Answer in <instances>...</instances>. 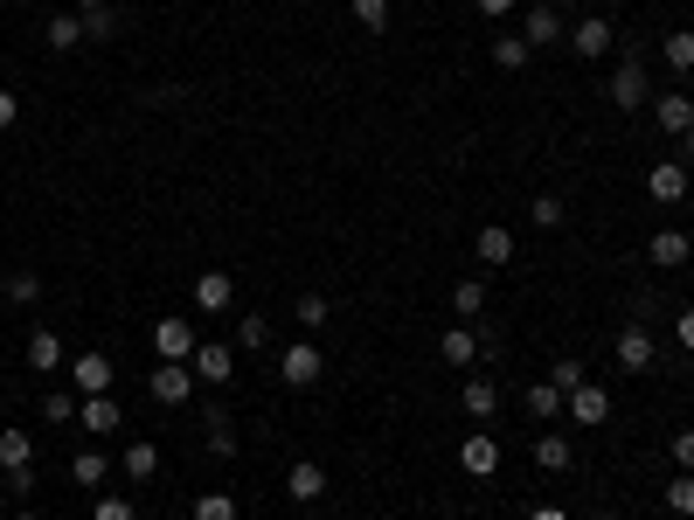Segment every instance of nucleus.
Masks as SVG:
<instances>
[{
  "label": "nucleus",
  "instance_id": "obj_4",
  "mask_svg": "<svg viewBox=\"0 0 694 520\" xmlns=\"http://www.w3.org/2000/svg\"><path fill=\"white\" fill-rule=\"evenodd\" d=\"M458 472H466V479H494V472H500V437H494V430L458 437Z\"/></svg>",
  "mask_w": 694,
  "mask_h": 520
},
{
  "label": "nucleus",
  "instance_id": "obj_32",
  "mask_svg": "<svg viewBox=\"0 0 694 520\" xmlns=\"http://www.w3.org/2000/svg\"><path fill=\"white\" fill-rule=\"evenodd\" d=\"M76 403H84L76 388H49V396H42V416H49V424H76Z\"/></svg>",
  "mask_w": 694,
  "mask_h": 520
},
{
  "label": "nucleus",
  "instance_id": "obj_38",
  "mask_svg": "<svg viewBox=\"0 0 694 520\" xmlns=\"http://www.w3.org/2000/svg\"><path fill=\"white\" fill-rule=\"evenodd\" d=\"M237 347H271V320H257V312H244V320H237Z\"/></svg>",
  "mask_w": 694,
  "mask_h": 520
},
{
  "label": "nucleus",
  "instance_id": "obj_14",
  "mask_svg": "<svg viewBox=\"0 0 694 520\" xmlns=\"http://www.w3.org/2000/svg\"><path fill=\"white\" fill-rule=\"evenodd\" d=\"M646 195H653L660 208H674V201H687V160H660V167L646 174Z\"/></svg>",
  "mask_w": 694,
  "mask_h": 520
},
{
  "label": "nucleus",
  "instance_id": "obj_35",
  "mask_svg": "<svg viewBox=\"0 0 694 520\" xmlns=\"http://www.w3.org/2000/svg\"><path fill=\"white\" fill-rule=\"evenodd\" d=\"M105 35H118V8L105 0V8H84V42H105Z\"/></svg>",
  "mask_w": 694,
  "mask_h": 520
},
{
  "label": "nucleus",
  "instance_id": "obj_20",
  "mask_svg": "<svg viewBox=\"0 0 694 520\" xmlns=\"http://www.w3.org/2000/svg\"><path fill=\"white\" fill-rule=\"evenodd\" d=\"M201 424H209V458H237V424H229V409H222V403L201 409Z\"/></svg>",
  "mask_w": 694,
  "mask_h": 520
},
{
  "label": "nucleus",
  "instance_id": "obj_30",
  "mask_svg": "<svg viewBox=\"0 0 694 520\" xmlns=\"http://www.w3.org/2000/svg\"><path fill=\"white\" fill-rule=\"evenodd\" d=\"M452 312H458V320H479V312H486V284L479 278H458L452 284Z\"/></svg>",
  "mask_w": 694,
  "mask_h": 520
},
{
  "label": "nucleus",
  "instance_id": "obj_24",
  "mask_svg": "<svg viewBox=\"0 0 694 520\" xmlns=\"http://www.w3.org/2000/svg\"><path fill=\"white\" fill-rule=\"evenodd\" d=\"M570 437H562V430H542V437H535V465H542V472H570Z\"/></svg>",
  "mask_w": 694,
  "mask_h": 520
},
{
  "label": "nucleus",
  "instance_id": "obj_12",
  "mask_svg": "<svg viewBox=\"0 0 694 520\" xmlns=\"http://www.w3.org/2000/svg\"><path fill=\"white\" fill-rule=\"evenodd\" d=\"M521 35H528V49H549V42H562V35H570V21H562V8L535 0V8H528V21H521Z\"/></svg>",
  "mask_w": 694,
  "mask_h": 520
},
{
  "label": "nucleus",
  "instance_id": "obj_17",
  "mask_svg": "<svg viewBox=\"0 0 694 520\" xmlns=\"http://www.w3.org/2000/svg\"><path fill=\"white\" fill-rule=\"evenodd\" d=\"M195 305L201 312H229V305H237V278H229V271H201L195 278Z\"/></svg>",
  "mask_w": 694,
  "mask_h": 520
},
{
  "label": "nucleus",
  "instance_id": "obj_11",
  "mask_svg": "<svg viewBox=\"0 0 694 520\" xmlns=\"http://www.w3.org/2000/svg\"><path fill=\"white\" fill-rule=\"evenodd\" d=\"M458 409H466L473 424H494V409H500V382L466 375V382H458Z\"/></svg>",
  "mask_w": 694,
  "mask_h": 520
},
{
  "label": "nucleus",
  "instance_id": "obj_25",
  "mask_svg": "<svg viewBox=\"0 0 694 520\" xmlns=\"http://www.w3.org/2000/svg\"><path fill=\"white\" fill-rule=\"evenodd\" d=\"M528 416H535V424H556V416H562V388L556 382H528Z\"/></svg>",
  "mask_w": 694,
  "mask_h": 520
},
{
  "label": "nucleus",
  "instance_id": "obj_45",
  "mask_svg": "<svg viewBox=\"0 0 694 520\" xmlns=\"http://www.w3.org/2000/svg\"><path fill=\"white\" fill-rule=\"evenodd\" d=\"M14 112H21V104H14V91H0V133L14 125Z\"/></svg>",
  "mask_w": 694,
  "mask_h": 520
},
{
  "label": "nucleus",
  "instance_id": "obj_40",
  "mask_svg": "<svg viewBox=\"0 0 694 520\" xmlns=\"http://www.w3.org/2000/svg\"><path fill=\"white\" fill-rule=\"evenodd\" d=\"M195 520H237V500H229V492H201V500H195Z\"/></svg>",
  "mask_w": 694,
  "mask_h": 520
},
{
  "label": "nucleus",
  "instance_id": "obj_53",
  "mask_svg": "<svg viewBox=\"0 0 694 520\" xmlns=\"http://www.w3.org/2000/svg\"><path fill=\"white\" fill-rule=\"evenodd\" d=\"M0 513H8V492H0Z\"/></svg>",
  "mask_w": 694,
  "mask_h": 520
},
{
  "label": "nucleus",
  "instance_id": "obj_21",
  "mask_svg": "<svg viewBox=\"0 0 694 520\" xmlns=\"http://www.w3.org/2000/svg\"><path fill=\"white\" fill-rule=\"evenodd\" d=\"M286 492H292V500H299V507H313V500H320V492H327V472H320V465H313V458H299V465H292V472H286Z\"/></svg>",
  "mask_w": 694,
  "mask_h": 520
},
{
  "label": "nucleus",
  "instance_id": "obj_22",
  "mask_svg": "<svg viewBox=\"0 0 694 520\" xmlns=\"http://www.w3.org/2000/svg\"><path fill=\"white\" fill-rule=\"evenodd\" d=\"M29 368H35V375H56V368H63V341H56L49 326L29 333Z\"/></svg>",
  "mask_w": 694,
  "mask_h": 520
},
{
  "label": "nucleus",
  "instance_id": "obj_34",
  "mask_svg": "<svg viewBox=\"0 0 694 520\" xmlns=\"http://www.w3.org/2000/svg\"><path fill=\"white\" fill-rule=\"evenodd\" d=\"M0 292H8V305H35V299H42V278H35V271H8V284H0Z\"/></svg>",
  "mask_w": 694,
  "mask_h": 520
},
{
  "label": "nucleus",
  "instance_id": "obj_8",
  "mask_svg": "<svg viewBox=\"0 0 694 520\" xmlns=\"http://www.w3.org/2000/svg\"><path fill=\"white\" fill-rule=\"evenodd\" d=\"M611 354H619V368H625V375H646V368H653V361H660V347H653V333H646V326H639V320H632V326L619 333V347H611Z\"/></svg>",
  "mask_w": 694,
  "mask_h": 520
},
{
  "label": "nucleus",
  "instance_id": "obj_46",
  "mask_svg": "<svg viewBox=\"0 0 694 520\" xmlns=\"http://www.w3.org/2000/svg\"><path fill=\"white\" fill-rule=\"evenodd\" d=\"M674 333H681V347H687V354H694V305H687V312H681V326H674Z\"/></svg>",
  "mask_w": 694,
  "mask_h": 520
},
{
  "label": "nucleus",
  "instance_id": "obj_41",
  "mask_svg": "<svg viewBox=\"0 0 694 520\" xmlns=\"http://www.w3.org/2000/svg\"><path fill=\"white\" fill-rule=\"evenodd\" d=\"M292 320H299V326H327V299H320V292H305V299L292 305Z\"/></svg>",
  "mask_w": 694,
  "mask_h": 520
},
{
  "label": "nucleus",
  "instance_id": "obj_7",
  "mask_svg": "<svg viewBox=\"0 0 694 520\" xmlns=\"http://www.w3.org/2000/svg\"><path fill=\"white\" fill-rule=\"evenodd\" d=\"M195 347H201L195 320H160V326H153V354H160V361H195Z\"/></svg>",
  "mask_w": 694,
  "mask_h": 520
},
{
  "label": "nucleus",
  "instance_id": "obj_29",
  "mask_svg": "<svg viewBox=\"0 0 694 520\" xmlns=\"http://www.w3.org/2000/svg\"><path fill=\"white\" fill-rule=\"evenodd\" d=\"M49 49H56V56L84 49V14H56V21H49Z\"/></svg>",
  "mask_w": 694,
  "mask_h": 520
},
{
  "label": "nucleus",
  "instance_id": "obj_10",
  "mask_svg": "<svg viewBox=\"0 0 694 520\" xmlns=\"http://www.w3.org/2000/svg\"><path fill=\"white\" fill-rule=\"evenodd\" d=\"M76 430H91V437H112V430H125V409H118V396H84V403H76Z\"/></svg>",
  "mask_w": 694,
  "mask_h": 520
},
{
  "label": "nucleus",
  "instance_id": "obj_13",
  "mask_svg": "<svg viewBox=\"0 0 694 520\" xmlns=\"http://www.w3.org/2000/svg\"><path fill=\"white\" fill-rule=\"evenodd\" d=\"M611 42H619V35H611V21H604V14H583V21H577V29H570V49H577V56H583V63H598V56H611Z\"/></svg>",
  "mask_w": 694,
  "mask_h": 520
},
{
  "label": "nucleus",
  "instance_id": "obj_5",
  "mask_svg": "<svg viewBox=\"0 0 694 520\" xmlns=\"http://www.w3.org/2000/svg\"><path fill=\"white\" fill-rule=\"evenodd\" d=\"M320 375H327V361H320L313 341H292L286 354H278V382H286V388H313Z\"/></svg>",
  "mask_w": 694,
  "mask_h": 520
},
{
  "label": "nucleus",
  "instance_id": "obj_52",
  "mask_svg": "<svg viewBox=\"0 0 694 520\" xmlns=\"http://www.w3.org/2000/svg\"><path fill=\"white\" fill-rule=\"evenodd\" d=\"M590 520H619V513H590Z\"/></svg>",
  "mask_w": 694,
  "mask_h": 520
},
{
  "label": "nucleus",
  "instance_id": "obj_33",
  "mask_svg": "<svg viewBox=\"0 0 694 520\" xmlns=\"http://www.w3.org/2000/svg\"><path fill=\"white\" fill-rule=\"evenodd\" d=\"M528 216H535V229H562L570 201H562V195H535V201H528Z\"/></svg>",
  "mask_w": 694,
  "mask_h": 520
},
{
  "label": "nucleus",
  "instance_id": "obj_31",
  "mask_svg": "<svg viewBox=\"0 0 694 520\" xmlns=\"http://www.w3.org/2000/svg\"><path fill=\"white\" fill-rule=\"evenodd\" d=\"M105 472H112L105 451H76V458H70V479H76V486H105Z\"/></svg>",
  "mask_w": 694,
  "mask_h": 520
},
{
  "label": "nucleus",
  "instance_id": "obj_47",
  "mask_svg": "<svg viewBox=\"0 0 694 520\" xmlns=\"http://www.w3.org/2000/svg\"><path fill=\"white\" fill-rule=\"evenodd\" d=\"M479 14H494V21H500V14H514V0H479Z\"/></svg>",
  "mask_w": 694,
  "mask_h": 520
},
{
  "label": "nucleus",
  "instance_id": "obj_49",
  "mask_svg": "<svg viewBox=\"0 0 694 520\" xmlns=\"http://www.w3.org/2000/svg\"><path fill=\"white\" fill-rule=\"evenodd\" d=\"M681 160H694V133H681Z\"/></svg>",
  "mask_w": 694,
  "mask_h": 520
},
{
  "label": "nucleus",
  "instance_id": "obj_51",
  "mask_svg": "<svg viewBox=\"0 0 694 520\" xmlns=\"http://www.w3.org/2000/svg\"><path fill=\"white\" fill-rule=\"evenodd\" d=\"M14 520H42V513H29V507H21V513H14Z\"/></svg>",
  "mask_w": 694,
  "mask_h": 520
},
{
  "label": "nucleus",
  "instance_id": "obj_42",
  "mask_svg": "<svg viewBox=\"0 0 694 520\" xmlns=\"http://www.w3.org/2000/svg\"><path fill=\"white\" fill-rule=\"evenodd\" d=\"M549 382L562 388V396H570V388L583 382V361H556V368H549Z\"/></svg>",
  "mask_w": 694,
  "mask_h": 520
},
{
  "label": "nucleus",
  "instance_id": "obj_36",
  "mask_svg": "<svg viewBox=\"0 0 694 520\" xmlns=\"http://www.w3.org/2000/svg\"><path fill=\"white\" fill-rule=\"evenodd\" d=\"M666 513L694 520V472H674V486H666Z\"/></svg>",
  "mask_w": 694,
  "mask_h": 520
},
{
  "label": "nucleus",
  "instance_id": "obj_19",
  "mask_svg": "<svg viewBox=\"0 0 694 520\" xmlns=\"http://www.w3.org/2000/svg\"><path fill=\"white\" fill-rule=\"evenodd\" d=\"M438 354L452 361V368H458V375H466V368H473V361H479V333H473L466 320H458V326H445V341H438Z\"/></svg>",
  "mask_w": 694,
  "mask_h": 520
},
{
  "label": "nucleus",
  "instance_id": "obj_28",
  "mask_svg": "<svg viewBox=\"0 0 694 520\" xmlns=\"http://www.w3.org/2000/svg\"><path fill=\"white\" fill-rule=\"evenodd\" d=\"M660 63L674 70V76H687V70H694V29H674V35H666V42H660Z\"/></svg>",
  "mask_w": 694,
  "mask_h": 520
},
{
  "label": "nucleus",
  "instance_id": "obj_3",
  "mask_svg": "<svg viewBox=\"0 0 694 520\" xmlns=\"http://www.w3.org/2000/svg\"><path fill=\"white\" fill-rule=\"evenodd\" d=\"M562 409H570V424H577V430H598L604 416H611V388L583 375V382L570 388V396H562Z\"/></svg>",
  "mask_w": 694,
  "mask_h": 520
},
{
  "label": "nucleus",
  "instance_id": "obj_15",
  "mask_svg": "<svg viewBox=\"0 0 694 520\" xmlns=\"http://www.w3.org/2000/svg\"><path fill=\"white\" fill-rule=\"evenodd\" d=\"M653 125H660V133H694V97L687 91H666V97H653Z\"/></svg>",
  "mask_w": 694,
  "mask_h": 520
},
{
  "label": "nucleus",
  "instance_id": "obj_9",
  "mask_svg": "<svg viewBox=\"0 0 694 520\" xmlns=\"http://www.w3.org/2000/svg\"><path fill=\"white\" fill-rule=\"evenodd\" d=\"M188 368H195V382H216V388H222V382H237V347H222V341H201Z\"/></svg>",
  "mask_w": 694,
  "mask_h": 520
},
{
  "label": "nucleus",
  "instance_id": "obj_48",
  "mask_svg": "<svg viewBox=\"0 0 694 520\" xmlns=\"http://www.w3.org/2000/svg\"><path fill=\"white\" fill-rule=\"evenodd\" d=\"M528 520H570V513H562V507H535Z\"/></svg>",
  "mask_w": 694,
  "mask_h": 520
},
{
  "label": "nucleus",
  "instance_id": "obj_1",
  "mask_svg": "<svg viewBox=\"0 0 694 520\" xmlns=\"http://www.w3.org/2000/svg\"><path fill=\"white\" fill-rule=\"evenodd\" d=\"M611 104H619V112H646V104H653V76H646V56H625L619 70H611Z\"/></svg>",
  "mask_w": 694,
  "mask_h": 520
},
{
  "label": "nucleus",
  "instance_id": "obj_27",
  "mask_svg": "<svg viewBox=\"0 0 694 520\" xmlns=\"http://www.w3.org/2000/svg\"><path fill=\"white\" fill-rule=\"evenodd\" d=\"M528 56H535V49H528L521 29H500V35H494V63H500V70H528Z\"/></svg>",
  "mask_w": 694,
  "mask_h": 520
},
{
  "label": "nucleus",
  "instance_id": "obj_50",
  "mask_svg": "<svg viewBox=\"0 0 694 520\" xmlns=\"http://www.w3.org/2000/svg\"><path fill=\"white\" fill-rule=\"evenodd\" d=\"M70 8H76V14H84V8H105V0H70Z\"/></svg>",
  "mask_w": 694,
  "mask_h": 520
},
{
  "label": "nucleus",
  "instance_id": "obj_16",
  "mask_svg": "<svg viewBox=\"0 0 694 520\" xmlns=\"http://www.w3.org/2000/svg\"><path fill=\"white\" fill-rule=\"evenodd\" d=\"M646 257L660 271H681L687 257H694V243H687V229H653V243H646Z\"/></svg>",
  "mask_w": 694,
  "mask_h": 520
},
{
  "label": "nucleus",
  "instance_id": "obj_37",
  "mask_svg": "<svg viewBox=\"0 0 694 520\" xmlns=\"http://www.w3.org/2000/svg\"><path fill=\"white\" fill-rule=\"evenodd\" d=\"M348 8H354V21H362L369 35H382V29H390V0H348Z\"/></svg>",
  "mask_w": 694,
  "mask_h": 520
},
{
  "label": "nucleus",
  "instance_id": "obj_6",
  "mask_svg": "<svg viewBox=\"0 0 694 520\" xmlns=\"http://www.w3.org/2000/svg\"><path fill=\"white\" fill-rule=\"evenodd\" d=\"M112 382H118V368H112V354H76L70 361V388H76V396H112Z\"/></svg>",
  "mask_w": 694,
  "mask_h": 520
},
{
  "label": "nucleus",
  "instance_id": "obj_18",
  "mask_svg": "<svg viewBox=\"0 0 694 520\" xmlns=\"http://www.w3.org/2000/svg\"><path fill=\"white\" fill-rule=\"evenodd\" d=\"M473 250H479V264H486V271H507V264H514V229H500V222H486Z\"/></svg>",
  "mask_w": 694,
  "mask_h": 520
},
{
  "label": "nucleus",
  "instance_id": "obj_26",
  "mask_svg": "<svg viewBox=\"0 0 694 520\" xmlns=\"http://www.w3.org/2000/svg\"><path fill=\"white\" fill-rule=\"evenodd\" d=\"M14 465H35V430H0V472Z\"/></svg>",
  "mask_w": 694,
  "mask_h": 520
},
{
  "label": "nucleus",
  "instance_id": "obj_44",
  "mask_svg": "<svg viewBox=\"0 0 694 520\" xmlns=\"http://www.w3.org/2000/svg\"><path fill=\"white\" fill-rule=\"evenodd\" d=\"M674 465H681V472H694V430H674Z\"/></svg>",
  "mask_w": 694,
  "mask_h": 520
},
{
  "label": "nucleus",
  "instance_id": "obj_2",
  "mask_svg": "<svg viewBox=\"0 0 694 520\" xmlns=\"http://www.w3.org/2000/svg\"><path fill=\"white\" fill-rule=\"evenodd\" d=\"M146 396L160 403V409H182V403H195V368H188V361H160V368L146 375Z\"/></svg>",
  "mask_w": 694,
  "mask_h": 520
},
{
  "label": "nucleus",
  "instance_id": "obj_43",
  "mask_svg": "<svg viewBox=\"0 0 694 520\" xmlns=\"http://www.w3.org/2000/svg\"><path fill=\"white\" fill-rule=\"evenodd\" d=\"M8 492H14V500H29V492H35V465H14V472H8Z\"/></svg>",
  "mask_w": 694,
  "mask_h": 520
},
{
  "label": "nucleus",
  "instance_id": "obj_39",
  "mask_svg": "<svg viewBox=\"0 0 694 520\" xmlns=\"http://www.w3.org/2000/svg\"><path fill=\"white\" fill-rule=\"evenodd\" d=\"M91 520H139V513H133V500H125V492H97Z\"/></svg>",
  "mask_w": 694,
  "mask_h": 520
},
{
  "label": "nucleus",
  "instance_id": "obj_23",
  "mask_svg": "<svg viewBox=\"0 0 694 520\" xmlns=\"http://www.w3.org/2000/svg\"><path fill=\"white\" fill-rule=\"evenodd\" d=\"M160 472V445L153 437H125V479H153Z\"/></svg>",
  "mask_w": 694,
  "mask_h": 520
}]
</instances>
